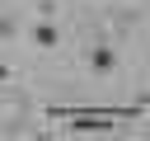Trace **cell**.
Wrapping results in <instances>:
<instances>
[{
	"label": "cell",
	"instance_id": "cell-3",
	"mask_svg": "<svg viewBox=\"0 0 150 141\" xmlns=\"http://www.w3.org/2000/svg\"><path fill=\"white\" fill-rule=\"evenodd\" d=\"M9 38H19V19L9 9H0V42H9Z\"/></svg>",
	"mask_w": 150,
	"mask_h": 141
},
{
	"label": "cell",
	"instance_id": "cell-1",
	"mask_svg": "<svg viewBox=\"0 0 150 141\" xmlns=\"http://www.w3.org/2000/svg\"><path fill=\"white\" fill-rule=\"evenodd\" d=\"M28 42H33L38 52H56V42H61L56 19H33V24H28Z\"/></svg>",
	"mask_w": 150,
	"mask_h": 141
},
{
	"label": "cell",
	"instance_id": "cell-4",
	"mask_svg": "<svg viewBox=\"0 0 150 141\" xmlns=\"http://www.w3.org/2000/svg\"><path fill=\"white\" fill-rule=\"evenodd\" d=\"M33 9H38V19H56L61 14V0H38Z\"/></svg>",
	"mask_w": 150,
	"mask_h": 141
},
{
	"label": "cell",
	"instance_id": "cell-5",
	"mask_svg": "<svg viewBox=\"0 0 150 141\" xmlns=\"http://www.w3.org/2000/svg\"><path fill=\"white\" fill-rule=\"evenodd\" d=\"M14 80H19V70L14 66H0V85H14Z\"/></svg>",
	"mask_w": 150,
	"mask_h": 141
},
{
	"label": "cell",
	"instance_id": "cell-2",
	"mask_svg": "<svg viewBox=\"0 0 150 141\" xmlns=\"http://www.w3.org/2000/svg\"><path fill=\"white\" fill-rule=\"evenodd\" d=\"M89 70H94L98 80L112 75V70H117V47H112V42H94V47H89Z\"/></svg>",
	"mask_w": 150,
	"mask_h": 141
}]
</instances>
